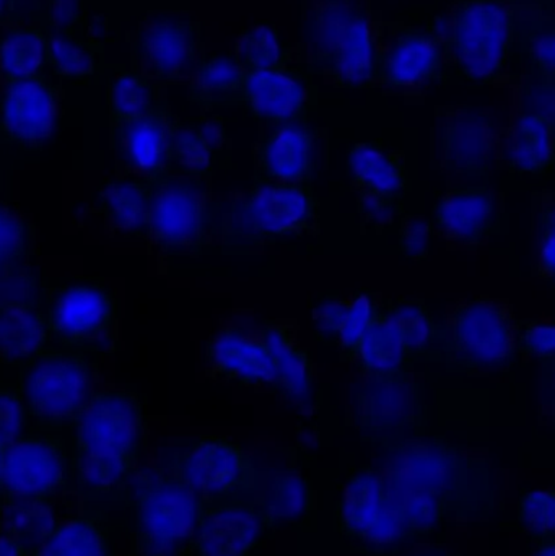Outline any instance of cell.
<instances>
[{"label":"cell","mask_w":555,"mask_h":556,"mask_svg":"<svg viewBox=\"0 0 555 556\" xmlns=\"http://www.w3.org/2000/svg\"><path fill=\"white\" fill-rule=\"evenodd\" d=\"M29 254V235L25 222L0 204V274L18 270Z\"/></svg>","instance_id":"ee69618b"},{"label":"cell","mask_w":555,"mask_h":556,"mask_svg":"<svg viewBox=\"0 0 555 556\" xmlns=\"http://www.w3.org/2000/svg\"><path fill=\"white\" fill-rule=\"evenodd\" d=\"M241 71L231 54H211L195 64L189 84V101L204 111L235 108L241 85Z\"/></svg>","instance_id":"d6a6232c"},{"label":"cell","mask_w":555,"mask_h":556,"mask_svg":"<svg viewBox=\"0 0 555 556\" xmlns=\"http://www.w3.org/2000/svg\"><path fill=\"white\" fill-rule=\"evenodd\" d=\"M48 41L41 28H13L0 39V77L10 81L42 77Z\"/></svg>","instance_id":"d590c367"},{"label":"cell","mask_w":555,"mask_h":556,"mask_svg":"<svg viewBox=\"0 0 555 556\" xmlns=\"http://www.w3.org/2000/svg\"><path fill=\"white\" fill-rule=\"evenodd\" d=\"M18 0H0V25L2 23L20 22V12L16 9Z\"/></svg>","instance_id":"816d5d0a"},{"label":"cell","mask_w":555,"mask_h":556,"mask_svg":"<svg viewBox=\"0 0 555 556\" xmlns=\"http://www.w3.org/2000/svg\"><path fill=\"white\" fill-rule=\"evenodd\" d=\"M538 211V251L534 277L553 283L555 270V205L554 192L544 191L540 195Z\"/></svg>","instance_id":"f6af8a7d"},{"label":"cell","mask_w":555,"mask_h":556,"mask_svg":"<svg viewBox=\"0 0 555 556\" xmlns=\"http://www.w3.org/2000/svg\"><path fill=\"white\" fill-rule=\"evenodd\" d=\"M374 88L416 91L450 84L443 18L422 25L371 22Z\"/></svg>","instance_id":"30bf717a"},{"label":"cell","mask_w":555,"mask_h":556,"mask_svg":"<svg viewBox=\"0 0 555 556\" xmlns=\"http://www.w3.org/2000/svg\"><path fill=\"white\" fill-rule=\"evenodd\" d=\"M163 103L165 100L160 98L153 81L140 72H117L111 78L108 90L111 123L140 119Z\"/></svg>","instance_id":"74e56055"},{"label":"cell","mask_w":555,"mask_h":556,"mask_svg":"<svg viewBox=\"0 0 555 556\" xmlns=\"http://www.w3.org/2000/svg\"><path fill=\"white\" fill-rule=\"evenodd\" d=\"M554 168V114H520L512 129L510 172L543 178L553 175Z\"/></svg>","instance_id":"1f68e13d"},{"label":"cell","mask_w":555,"mask_h":556,"mask_svg":"<svg viewBox=\"0 0 555 556\" xmlns=\"http://www.w3.org/2000/svg\"><path fill=\"white\" fill-rule=\"evenodd\" d=\"M442 166L446 172L488 178L497 155V130L488 114L469 106L443 108Z\"/></svg>","instance_id":"7402d4cb"},{"label":"cell","mask_w":555,"mask_h":556,"mask_svg":"<svg viewBox=\"0 0 555 556\" xmlns=\"http://www.w3.org/2000/svg\"><path fill=\"white\" fill-rule=\"evenodd\" d=\"M352 298L342 296L339 291L328 290L310 300L312 311L313 337L325 346H338L345 320L351 311Z\"/></svg>","instance_id":"60d3db41"},{"label":"cell","mask_w":555,"mask_h":556,"mask_svg":"<svg viewBox=\"0 0 555 556\" xmlns=\"http://www.w3.org/2000/svg\"><path fill=\"white\" fill-rule=\"evenodd\" d=\"M175 114L168 103L126 123H111V149L124 178L155 181L168 173L169 132Z\"/></svg>","instance_id":"ffe728a7"},{"label":"cell","mask_w":555,"mask_h":556,"mask_svg":"<svg viewBox=\"0 0 555 556\" xmlns=\"http://www.w3.org/2000/svg\"><path fill=\"white\" fill-rule=\"evenodd\" d=\"M199 29L194 20L178 16L143 23L133 45L137 72L162 84L185 80L198 64Z\"/></svg>","instance_id":"ac0fdd59"},{"label":"cell","mask_w":555,"mask_h":556,"mask_svg":"<svg viewBox=\"0 0 555 556\" xmlns=\"http://www.w3.org/2000/svg\"><path fill=\"white\" fill-rule=\"evenodd\" d=\"M222 205V204H220ZM222 251H250L290 237L315 233L319 201L312 182L253 178L243 198L218 211Z\"/></svg>","instance_id":"277c9868"},{"label":"cell","mask_w":555,"mask_h":556,"mask_svg":"<svg viewBox=\"0 0 555 556\" xmlns=\"http://www.w3.org/2000/svg\"><path fill=\"white\" fill-rule=\"evenodd\" d=\"M520 55L525 90L555 88V18L553 0H514V52Z\"/></svg>","instance_id":"603a6c76"},{"label":"cell","mask_w":555,"mask_h":556,"mask_svg":"<svg viewBox=\"0 0 555 556\" xmlns=\"http://www.w3.org/2000/svg\"><path fill=\"white\" fill-rule=\"evenodd\" d=\"M26 433V417L16 386L0 384V476L7 447Z\"/></svg>","instance_id":"7dc6e473"},{"label":"cell","mask_w":555,"mask_h":556,"mask_svg":"<svg viewBox=\"0 0 555 556\" xmlns=\"http://www.w3.org/2000/svg\"><path fill=\"white\" fill-rule=\"evenodd\" d=\"M261 495L198 498L194 538L185 556L260 554L276 531L264 515Z\"/></svg>","instance_id":"9a60e30c"},{"label":"cell","mask_w":555,"mask_h":556,"mask_svg":"<svg viewBox=\"0 0 555 556\" xmlns=\"http://www.w3.org/2000/svg\"><path fill=\"white\" fill-rule=\"evenodd\" d=\"M387 304L400 320L417 363L442 362L440 346L443 327L433 320L426 301L416 298H387Z\"/></svg>","instance_id":"8d00e7d4"},{"label":"cell","mask_w":555,"mask_h":556,"mask_svg":"<svg viewBox=\"0 0 555 556\" xmlns=\"http://www.w3.org/2000/svg\"><path fill=\"white\" fill-rule=\"evenodd\" d=\"M0 556H31V551L15 535L0 534Z\"/></svg>","instance_id":"681fc988"},{"label":"cell","mask_w":555,"mask_h":556,"mask_svg":"<svg viewBox=\"0 0 555 556\" xmlns=\"http://www.w3.org/2000/svg\"><path fill=\"white\" fill-rule=\"evenodd\" d=\"M299 54L310 74L336 87L374 88V33L365 0H308Z\"/></svg>","instance_id":"3957f363"},{"label":"cell","mask_w":555,"mask_h":556,"mask_svg":"<svg viewBox=\"0 0 555 556\" xmlns=\"http://www.w3.org/2000/svg\"><path fill=\"white\" fill-rule=\"evenodd\" d=\"M48 346L39 298L0 296V366L22 371Z\"/></svg>","instance_id":"83f0119b"},{"label":"cell","mask_w":555,"mask_h":556,"mask_svg":"<svg viewBox=\"0 0 555 556\" xmlns=\"http://www.w3.org/2000/svg\"><path fill=\"white\" fill-rule=\"evenodd\" d=\"M336 519L344 538L368 548L391 547L416 539L391 505L383 477L375 467H361L348 477Z\"/></svg>","instance_id":"2e32d148"},{"label":"cell","mask_w":555,"mask_h":556,"mask_svg":"<svg viewBox=\"0 0 555 556\" xmlns=\"http://www.w3.org/2000/svg\"><path fill=\"white\" fill-rule=\"evenodd\" d=\"M58 116V90L45 77L7 84L0 103V139L22 152L48 142Z\"/></svg>","instance_id":"44dd1931"},{"label":"cell","mask_w":555,"mask_h":556,"mask_svg":"<svg viewBox=\"0 0 555 556\" xmlns=\"http://www.w3.org/2000/svg\"><path fill=\"white\" fill-rule=\"evenodd\" d=\"M153 181L103 179L93 192V204L114 233L149 238Z\"/></svg>","instance_id":"4dcf8cb0"},{"label":"cell","mask_w":555,"mask_h":556,"mask_svg":"<svg viewBox=\"0 0 555 556\" xmlns=\"http://www.w3.org/2000/svg\"><path fill=\"white\" fill-rule=\"evenodd\" d=\"M377 467L391 505L414 538L450 518L485 516L494 509L491 469L445 438L381 437Z\"/></svg>","instance_id":"6da1fadb"},{"label":"cell","mask_w":555,"mask_h":556,"mask_svg":"<svg viewBox=\"0 0 555 556\" xmlns=\"http://www.w3.org/2000/svg\"><path fill=\"white\" fill-rule=\"evenodd\" d=\"M71 482V444L64 433L26 431L7 447L0 515L41 513Z\"/></svg>","instance_id":"8fae6325"},{"label":"cell","mask_w":555,"mask_h":556,"mask_svg":"<svg viewBox=\"0 0 555 556\" xmlns=\"http://www.w3.org/2000/svg\"><path fill=\"white\" fill-rule=\"evenodd\" d=\"M517 529L530 539H551L555 531V493L524 490L518 500Z\"/></svg>","instance_id":"b9f144b4"},{"label":"cell","mask_w":555,"mask_h":556,"mask_svg":"<svg viewBox=\"0 0 555 556\" xmlns=\"http://www.w3.org/2000/svg\"><path fill=\"white\" fill-rule=\"evenodd\" d=\"M321 130L308 123L274 127L253 147V178L277 182H313Z\"/></svg>","instance_id":"d4e9b609"},{"label":"cell","mask_w":555,"mask_h":556,"mask_svg":"<svg viewBox=\"0 0 555 556\" xmlns=\"http://www.w3.org/2000/svg\"><path fill=\"white\" fill-rule=\"evenodd\" d=\"M16 391L25 410L26 431L72 430L93 395L87 353L48 346L23 366Z\"/></svg>","instance_id":"ba28073f"},{"label":"cell","mask_w":555,"mask_h":556,"mask_svg":"<svg viewBox=\"0 0 555 556\" xmlns=\"http://www.w3.org/2000/svg\"><path fill=\"white\" fill-rule=\"evenodd\" d=\"M129 506L127 556H185L194 538L198 498L168 467L136 473Z\"/></svg>","instance_id":"52a82bcc"},{"label":"cell","mask_w":555,"mask_h":556,"mask_svg":"<svg viewBox=\"0 0 555 556\" xmlns=\"http://www.w3.org/2000/svg\"><path fill=\"white\" fill-rule=\"evenodd\" d=\"M352 365L361 375L384 386H404L417 365L400 320L391 313L387 296H380L377 316Z\"/></svg>","instance_id":"4316f807"},{"label":"cell","mask_w":555,"mask_h":556,"mask_svg":"<svg viewBox=\"0 0 555 556\" xmlns=\"http://www.w3.org/2000/svg\"><path fill=\"white\" fill-rule=\"evenodd\" d=\"M443 35L450 81L497 84L514 54V0H458Z\"/></svg>","instance_id":"5b68a950"},{"label":"cell","mask_w":555,"mask_h":556,"mask_svg":"<svg viewBox=\"0 0 555 556\" xmlns=\"http://www.w3.org/2000/svg\"><path fill=\"white\" fill-rule=\"evenodd\" d=\"M42 31L48 41V62L59 77L87 84L100 75L103 68V45L54 29Z\"/></svg>","instance_id":"e575fe53"},{"label":"cell","mask_w":555,"mask_h":556,"mask_svg":"<svg viewBox=\"0 0 555 556\" xmlns=\"http://www.w3.org/2000/svg\"><path fill=\"white\" fill-rule=\"evenodd\" d=\"M316 106L318 91L305 65L241 74L235 108H244L269 129L290 123H310Z\"/></svg>","instance_id":"e0dca14e"},{"label":"cell","mask_w":555,"mask_h":556,"mask_svg":"<svg viewBox=\"0 0 555 556\" xmlns=\"http://www.w3.org/2000/svg\"><path fill=\"white\" fill-rule=\"evenodd\" d=\"M432 225L452 243L478 247L499 231L497 195L488 186H453L433 205Z\"/></svg>","instance_id":"484cf974"},{"label":"cell","mask_w":555,"mask_h":556,"mask_svg":"<svg viewBox=\"0 0 555 556\" xmlns=\"http://www.w3.org/2000/svg\"><path fill=\"white\" fill-rule=\"evenodd\" d=\"M349 173L362 228L381 235L400 224L406 214L404 201L413 191L403 150L390 149L381 137L355 143L349 150Z\"/></svg>","instance_id":"4fadbf2b"},{"label":"cell","mask_w":555,"mask_h":556,"mask_svg":"<svg viewBox=\"0 0 555 556\" xmlns=\"http://www.w3.org/2000/svg\"><path fill=\"white\" fill-rule=\"evenodd\" d=\"M310 493L306 480L300 473H277L261 495L264 515L274 529L300 521L308 509Z\"/></svg>","instance_id":"f35d334b"},{"label":"cell","mask_w":555,"mask_h":556,"mask_svg":"<svg viewBox=\"0 0 555 556\" xmlns=\"http://www.w3.org/2000/svg\"><path fill=\"white\" fill-rule=\"evenodd\" d=\"M49 346L106 353L116 345L119 300L101 278L61 277L46 281L41 298Z\"/></svg>","instance_id":"8992f818"},{"label":"cell","mask_w":555,"mask_h":556,"mask_svg":"<svg viewBox=\"0 0 555 556\" xmlns=\"http://www.w3.org/2000/svg\"><path fill=\"white\" fill-rule=\"evenodd\" d=\"M114 528L106 509H85L52 526L31 556H116Z\"/></svg>","instance_id":"f546056e"},{"label":"cell","mask_w":555,"mask_h":556,"mask_svg":"<svg viewBox=\"0 0 555 556\" xmlns=\"http://www.w3.org/2000/svg\"><path fill=\"white\" fill-rule=\"evenodd\" d=\"M515 319L507 298L458 301L442 326L440 356L446 369L478 376L510 368L518 355Z\"/></svg>","instance_id":"9c48e42d"},{"label":"cell","mask_w":555,"mask_h":556,"mask_svg":"<svg viewBox=\"0 0 555 556\" xmlns=\"http://www.w3.org/2000/svg\"><path fill=\"white\" fill-rule=\"evenodd\" d=\"M16 273V270H13ZM13 273L0 274V288H2L3 281L7 280V277L12 276Z\"/></svg>","instance_id":"f5cc1de1"},{"label":"cell","mask_w":555,"mask_h":556,"mask_svg":"<svg viewBox=\"0 0 555 556\" xmlns=\"http://www.w3.org/2000/svg\"><path fill=\"white\" fill-rule=\"evenodd\" d=\"M147 447L146 404L133 391L91 395L72 427L71 476L85 503L130 505Z\"/></svg>","instance_id":"7a4b0ae2"},{"label":"cell","mask_w":555,"mask_h":556,"mask_svg":"<svg viewBox=\"0 0 555 556\" xmlns=\"http://www.w3.org/2000/svg\"><path fill=\"white\" fill-rule=\"evenodd\" d=\"M528 556H555L554 538L528 539Z\"/></svg>","instance_id":"f907efd6"},{"label":"cell","mask_w":555,"mask_h":556,"mask_svg":"<svg viewBox=\"0 0 555 556\" xmlns=\"http://www.w3.org/2000/svg\"><path fill=\"white\" fill-rule=\"evenodd\" d=\"M41 28L85 38L87 5L85 0H42Z\"/></svg>","instance_id":"bcb514c9"},{"label":"cell","mask_w":555,"mask_h":556,"mask_svg":"<svg viewBox=\"0 0 555 556\" xmlns=\"http://www.w3.org/2000/svg\"><path fill=\"white\" fill-rule=\"evenodd\" d=\"M297 49L283 38L273 22H257L240 31L234 55L241 71H276L293 64Z\"/></svg>","instance_id":"836d02e7"},{"label":"cell","mask_w":555,"mask_h":556,"mask_svg":"<svg viewBox=\"0 0 555 556\" xmlns=\"http://www.w3.org/2000/svg\"><path fill=\"white\" fill-rule=\"evenodd\" d=\"M168 469L195 498L256 496L263 493L260 470L243 447L222 437H202L173 456Z\"/></svg>","instance_id":"5bb4252c"},{"label":"cell","mask_w":555,"mask_h":556,"mask_svg":"<svg viewBox=\"0 0 555 556\" xmlns=\"http://www.w3.org/2000/svg\"><path fill=\"white\" fill-rule=\"evenodd\" d=\"M209 379L241 388H261L276 382V366L269 346L250 339L240 327H224L212 336L205 352Z\"/></svg>","instance_id":"cb8c5ba5"},{"label":"cell","mask_w":555,"mask_h":556,"mask_svg":"<svg viewBox=\"0 0 555 556\" xmlns=\"http://www.w3.org/2000/svg\"><path fill=\"white\" fill-rule=\"evenodd\" d=\"M398 225H400L398 251L401 256L416 261V263L427 260L433 235L432 222L417 217V215L404 214Z\"/></svg>","instance_id":"c3c4849f"},{"label":"cell","mask_w":555,"mask_h":556,"mask_svg":"<svg viewBox=\"0 0 555 556\" xmlns=\"http://www.w3.org/2000/svg\"><path fill=\"white\" fill-rule=\"evenodd\" d=\"M234 169H237L234 149L220 116L202 114L192 119L175 116L169 132V175L211 179L217 173Z\"/></svg>","instance_id":"d6986e66"},{"label":"cell","mask_w":555,"mask_h":556,"mask_svg":"<svg viewBox=\"0 0 555 556\" xmlns=\"http://www.w3.org/2000/svg\"><path fill=\"white\" fill-rule=\"evenodd\" d=\"M381 294L368 288H358L352 294L351 311L344 330L339 339L338 350L341 362L354 363L365 336L377 316Z\"/></svg>","instance_id":"ab89813d"},{"label":"cell","mask_w":555,"mask_h":556,"mask_svg":"<svg viewBox=\"0 0 555 556\" xmlns=\"http://www.w3.org/2000/svg\"><path fill=\"white\" fill-rule=\"evenodd\" d=\"M218 211L209 179L162 176L152 185L147 240L169 256H201L217 230Z\"/></svg>","instance_id":"7c38bea8"},{"label":"cell","mask_w":555,"mask_h":556,"mask_svg":"<svg viewBox=\"0 0 555 556\" xmlns=\"http://www.w3.org/2000/svg\"><path fill=\"white\" fill-rule=\"evenodd\" d=\"M261 340L269 346L276 366L273 391L300 408L310 407L315 372L312 355L299 345L297 327L282 320H266L261 329Z\"/></svg>","instance_id":"f1b7e54d"},{"label":"cell","mask_w":555,"mask_h":556,"mask_svg":"<svg viewBox=\"0 0 555 556\" xmlns=\"http://www.w3.org/2000/svg\"><path fill=\"white\" fill-rule=\"evenodd\" d=\"M517 352L538 359L550 372L555 368V327L551 320L515 319Z\"/></svg>","instance_id":"7bdbcfd3"}]
</instances>
